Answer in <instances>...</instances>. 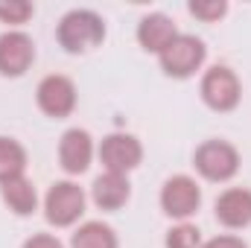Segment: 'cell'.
<instances>
[{"label": "cell", "instance_id": "obj_13", "mask_svg": "<svg viewBox=\"0 0 251 248\" xmlns=\"http://www.w3.org/2000/svg\"><path fill=\"white\" fill-rule=\"evenodd\" d=\"M176 35H178V24H176L170 15H164V12H149V15H143L140 24H137V32H134L140 50H143V53H152V56H161L164 47H167Z\"/></svg>", "mask_w": 251, "mask_h": 248}, {"label": "cell", "instance_id": "obj_20", "mask_svg": "<svg viewBox=\"0 0 251 248\" xmlns=\"http://www.w3.org/2000/svg\"><path fill=\"white\" fill-rule=\"evenodd\" d=\"M21 248H67L56 237V234H47V231H38V234H32V237H26L24 243H21Z\"/></svg>", "mask_w": 251, "mask_h": 248}, {"label": "cell", "instance_id": "obj_15", "mask_svg": "<svg viewBox=\"0 0 251 248\" xmlns=\"http://www.w3.org/2000/svg\"><path fill=\"white\" fill-rule=\"evenodd\" d=\"M67 248H120V237L108 222L88 219V222L76 225V231L70 234V246Z\"/></svg>", "mask_w": 251, "mask_h": 248}, {"label": "cell", "instance_id": "obj_19", "mask_svg": "<svg viewBox=\"0 0 251 248\" xmlns=\"http://www.w3.org/2000/svg\"><path fill=\"white\" fill-rule=\"evenodd\" d=\"M187 12L201 24H216L228 15V0H190Z\"/></svg>", "mask_w": 251, "mask_h": 248}, {"label": "cell", "instance_id": "obj_7", "mask_svg": "<svg viewBox=\"0 0 251 248\" xmlns=\"http://www.w3.org/2000/svg\"><path fill=\"white\" fill-rule=\"evenodd\" d=\"M97 158L102 164V173H117L128 175L143 164V143L137 134L128 131H111L100 140L97 146Z\"/></svg>", "mask_w": 251, "mask_h": 248}, {"label": "cell", "instance_id": "obj_1", "mask_svg": "<svg viewBox=\"0 0 251 248\" xmlns=\"http://www.w3.org/2000/svg\"><path fill=\"white\" fill-rule=\"evenodd\" d=\"M105 35H108L105 18L94 9H70L56 24V41L70 56H85V53L102 47Z\"/></svg>", "mask_w": 251, "mask_h": 248}, {"label": "cell", "instance_id": "obj_17", "mask_svg": "<svg viewBox=\"0 0 251 248\" xmlns=\"http://www.w3.org/2000/svg\"><path fill=\"white\" fill-rule=\"evenodd\" d=\"M32 15L35 6L29 0H0V24H6L9 29H21L32 21Z\"/></svg>", "mask_w": 251, "mask_h": 248}, {"label": "cell", "instance_id": "obj_21", "mask_svg": "<svg viewBox=\"0 0 251 248\" xmlns=\"http://www.w3.org/2000/svg\"><path fill=\"white\" fill-rule=\"evenodd\" d=\"M201 248H249V243L243 237H237V234H219V237L204 240Z\"/></svg>", "mask_w": 251, "mask_h": 248}, {"label": "cell", "instance_id": "obj_6", "mask_svg": "<svg viewBox=\"0 0 251 248\" xmlns=\"http://www.w3.org/2000/svg\"><path fill=\"white\" fill-rule=\"evenodd\" d=\"M35 105L50 120H67L79 105L76 82L70 76H64V73H47L35 85Z\"/></svg>", "mask_w": 251, "mask_h": 248}, {"label": "cell", "instance_id": "obj_3", "mask_svg": "<svg viewBox=\"0 0 251 248\" xmlns=\"http://www.w3.org/2000/svg\"><path fill=\"white\" fill-rule=\"evenodd\" d=\"M199 97L201 102L216 111V114H231L243 102V82L234 67L228 64H213L201 73L199 79Z\"/></svg>", "mask_w": 251, "mask_h": 248}, {"label": "cell", "instance_id": "obj_4", "mask_svg": "<svg viewBox=\"0 0 251 248\" xmlns=\"http://www.w3.org/2000/svg\"><path fill=\"white\" fill-rule=\"evenodd\" d=\"M85 207H88V193L76 181H70V178L53 181L47 187V193H44V201H41L44 219L53 228H73V225H79L82 216H85Z\"/></svg>", "mask_w": 251, "mask_h": 248}, {"label": "cell", "instance_id": "obj_8", "mask_svg": "<svg viewBox=\"0 0 251 248\" xmlns=\"http://www.w3.org/2000/svg\"><path fill=\"white\" fill-rule=\"evenodd\" d=\"M158 204L164 210V216L176 219V222H187L190 216L199 213L201 207V187L193 175H170L164 187H161V196H158Z\"/></svg>", "mask_w": 251, "mask_h": 248}, {"label": "cell", "instance_id": "obj_12", "mask_svg": "<svg viewBox=\"0 0 251 248\" xmlns=\"http://www.w3.org/2000/svg\"><path fill=\"white\" fill-rule=\"evenodd\" d=\"M91 201L102 213H117L131 201V181L128 175L117 173H100L91 184Z\"/></svg>", "mask_w": 251, "mask_h": 248}, {"label": "cell", "instance_id": "obj_11", "mask_svg": "<svg viewBox=\"0 0 251 248\" xmlns=\"http://www.w3.org/2000/svg\"><path fill=\"white\" fill-rule=\"evenodd\" d=\"M213 216L228 231H243L251 225V190L249 187H225L213 201Z\"/></svg>", "mask_w": 251, "mask_h": 248}, {"label": "cell", "instance_id": "obj_10", "mask_svg": "<svg viewBox=\"0 0 251 248\" xmlns=\"http://www.w3.org/2000/svg\"><path fill=\"white\" fill-rule=\"evenodd\" d=\"M94 158H97V143H94L88 128L73 125L59 137V167L70 178L73 175H85L91 170Z\"/></svg>", "mask_w": 251, "mask_h": 248}, {"label": "cell", "instance_id": "obj_18", "mask_svg": "<svg viewBox=\"0 0 251 248\" xmlns=\"http://www.w3.org/2000/svg\"><path fill=\"white\" fill-rule=\"evenodd\" d=\"M201 231L193 222H178L167 231L164 237V248H201Z\"/></svg>", "mask_w": 251, "mask_h": 248}, {"label": "cell", "instance_id": "obj_2", "mask_svg": "<svg viewBox=\"0 0 251 248\" xmlns=\"http://www.w3.org/2000/svg\"><path fill=\"white\" fill-rule=\"evenodd\" d=\"M243 167L240 149L225 137H207L193 149V170L210 184H228Z\"/></svg>", "mask_w": 251, "mask_h": 248}, {"label": "cell", "instance_id": "obj_9", "mask_svg": "<svg viewBox=\"0 0 251 248\" xmlns=\"http://www.w3.org/2000/svg\"><path fill=\"white\" fill-rule=\"evenodd\" d=\"M35 41L24 29H6L0 32V76L3 79H21L35 64Z\"/></svg>", "mask_w": 251, "mask_h": 248}, {"label": "cell", "instance_id": "obj_16", "mask_svg": "<svg viewBox=\"0 0 251 248\" xmlns=\"http://www.w3.org/2000/svg\"><path fill=\"white\" fill-rule=\"evenodd\" d=\"M29 167V152L18 137H6L0 134V184L26 175Z\"/></svg>", "mask_w": 251, "mask_h": 248}, {"label": "cell", "instance_id": "obj_5", "mask_svg": "<svg viewBox=\"0 0 251 248\" xmlns=\"http://www.w3.org/2000/svg\"><path fill=\"white\" fill-rule=\"evenodd\" d=\"M204 62H207V47H204V41L199 35H190V32H178L164 47V53L158 56V64H161L164 76L178 79V82L193 79L204 67Z\"/></svg>", "mask_w": 251, "mask_h": 248}, {"label": "cell", "instance_id": "obj_14", "mask_svg": "<svg viewBox=\"0 0 251 248\" xmlns=\"http://www.w3.org/2000/svg\"><path fill=\"white\" fill-rule=\"evenodd\" d=\"M0 198H3V204L9 207V213H15V216H21V219L32 216V213L38 210V190H35V184H32L26 175L12 178V181H3V184H0Z\"/></svg>", "mask_w": 251, "mask_h": 248}]
</instances>
